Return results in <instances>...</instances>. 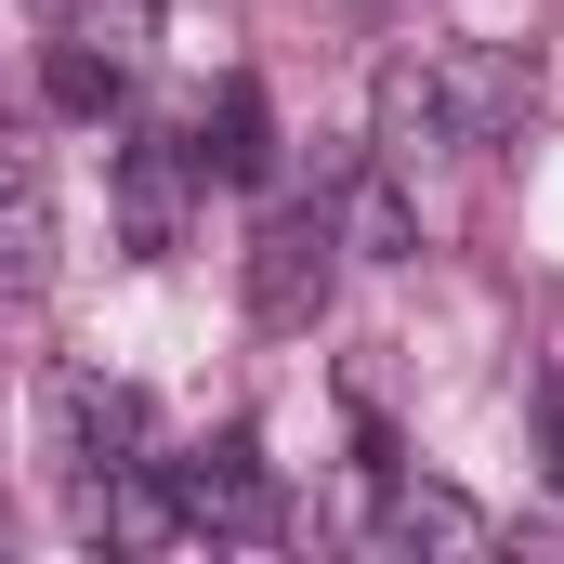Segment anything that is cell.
<instances>
[{
	"label": "cell",
	"instance_id": "obj_1",
	"mask_svg": "<svg viewBox=\"0 0 564 564\" xmlns=\"http://www.w3.org/2000/svg\"><path fill=\"white\" fill-rule=\"evenodd\" d=\"M525 119V66L486 40H433L381 66V158H486Z\"/></svg>",
	"mask_w": 564,
	"mask_h": 564
},
{
	"label": "cell",
	"instance_id": "obj_2",
	"mask_svg": "<svg viewBox=\"0 0 564 564\" xmlns=\"http://www.w3.org/2000/svg\"><path fill=\"white\" fill-rule=\"evenodd\" d=\"M250 315L263 328H315L328 315V289H341V224L328 210H263V237H250Z\"/></svg>",
	"mask_w": 564,
	"mask_h": 564
},
{
	"label": "cell",
	"instance_id": "obj_3",
	"mask_svg": "<svg viewBox=\"0 0 564 564\" xmlns=\"http://www.w3.org/2000/svg\"><path fill=\"white\" fill-rule=\"evenodd\" d=\"M171 499H184V525L197 539H276V473H263V446L250 433H224V446H197V459H171Z\"/></svg>",
	"mask_w": 564,
	"mask_h": 564
},
{
	"label": "cell",
	"instance_id": "obj_4",
	"mask_svg": "<svg viewBox=\"0 0 564 564\" xmlns=\"http://www.w3.org/2000/svg\"><path fill=\"white\" fill-rule=\"evenodd\" d=\"M79 539H106V552H184L197 525H184V499H171V459H106V473H79Z\"/></svg>",
	"mask_w": 564,
	"mask_h": 564
},
{
	"label": "cell",
	"instance_id": "obj_5",
	"mask_svg": "<svg viewBox=\"0 0 564 564\" xmlns=\"http://www.w3.org/2000/svg\"><path fill=\"white\" fill-rule=\"evenodd\" d=\"M40 408H53V446L79 459V473H106V459H144V394L132 381H106V368H53L40 381Z\"/></svg>",
	"mask_w": 564,
	"mask_h": 564
},
{
	"label": "cell",
	"instance_id": "obj_6",
	"mask_svg": "<svg viewBox=\"0 0 564 564\" xmlns=\"http://www.w3.org/2000/svg\"><path fill=\"white\" fill-rule=\"evenodd\" d=\"M184 197H197V144H171V132H132V144H119V237H132L144 263L184 250Z\"/></svg>",
	"mask_w": 564,
	"mask_h": 564
},
{
	"label": "cell",
	"instance_id": "obj_7",
	"mask_svg": "<svg viewBox=\"0 0 564 564\" xmlns=\"http://www.w3.org/2000/svg\"><path fill=\"white\" fill-rule=\"evenodd\" d=\"M40 276H53V171L26 132H0V302H26Z\"/></svg>",
	"mask_w": 564,
	"mask_h": 564
},
{
	"label": "cell",
	"instance_id": "obj_8",
	"mask_svg": "<svg viewBox=\"0 0 564 564\" xmlns=\"http://www.w3.org/2000/svg\"><path fill=\"white\" fill-rule=\"evenodd\" d=\"M368 539L381 552H446V564H473V552H499V525H486V499H459V486H381V512H368Z\"/></svg>",
	"mask_w": 564,
	"mask_h": 564
},
{
	"label": "cell",
	"instance_id": "obj_9",
	"mask_svg": "<svg viewBox=\"0 0 564 564\" xmlns=\"http://www.w3.org/2000/svg\"><path fill=\"white\" fill-rule=\"evenodd\" d=\"M341 263H408L421 250V197H408V158H368L355 184H341Z\"/></svg>",
	"mask_w": 564,
	"mask_h": 564
},
{
	"label": "cell",
	"instance_id": "obj_10",
	"mask_svg": "<svg viewBox=\"0 0 564 564\" xmlns=\"http://www.w3.org/2000/svg\"><path fill=\"white\" fill-rule=\"evenodd\" d=\"M197 171H224V184H263V171H276V119H263V79H224V93H210Z\"/></svg>",
	"mask_w": 564,
	"mask_h": 564
},
{
	"label": "cell",
	"instance_id": "obj_11",
	"mask_svg": "<svg viewBox=\"0 0 564 564\" xmlns=\"http://www.w3.org/2000/svg\"><path fill=\"white\" fill-rule=\"evenodd\" d=\"M119 93H132V79H119V53H93V40L66 26V40H53V106H79V119H119Z\"/></svg>",
	"mask_w": 564,
	"mask_h": 564
},
{
	"label": "cell",
	"instance_id": "obj_12",
	"mask_svg": "<svg viewBox=\"0 0 564 564\" xmlns=\"http://www.w3.org/2000/svg\"><path fill=\"white\" fill-rule=\"evenodd\" d=\"M40 13H53V26H79V0H40Z\"/></svg>",
	"mask_w": 564,
	"mask_h": 564
}]
</instances>
